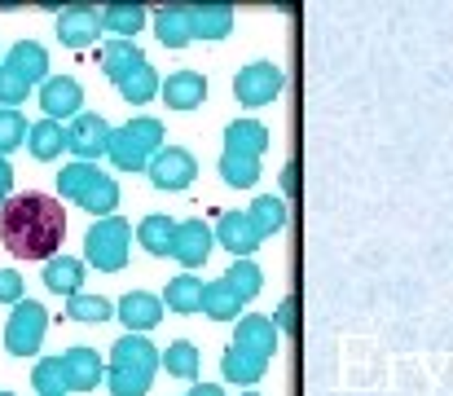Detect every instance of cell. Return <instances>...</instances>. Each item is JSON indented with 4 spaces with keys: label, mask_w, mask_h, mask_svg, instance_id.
<instances>
[{
    "label": "cell",
    "mask_w": 453,
    "mask_h": 396,
    "mask_svg": "<svg viewBox=\"0 0 453 396\" xmlns=\"http://www.w3.org/2000/svg\"><path fill=\"white\" fill-rule=\"evenodd\" d=\"M62 366H66V379H71V392H93L102 379H106V361L97 357V348H66L62 353Z\"/></svg>",
    "instance_id": "obj_17"
},
{
    "label": "cell",
    "mask_w": 453,
    "mask_h": 396,
    "mask_svg": "<svg viewBox=\"0 0 453 396\" xmlns=\"http://www.w3.org/2000/svg\"><path fill=\"white\" fill-rule=\"evenodd\" d=\"M234 344L247 348V353H256V357H265V361H273L282 335H278V326H273L265 313H242V317L234 322Z\"/></svg>",
    "instance_id": "obj_15"
},
{
    "label": "cell",
    "mask_w": 453,
    "mask_h": 396,
    "mask_svg": "<svg viewBox=\"0 0 453 396\" xmlns=\"http://www.w3.org/2000/svg\"><path fill=\"white\" fill-rule=\"evenodd\" d=\"M282 190H287V194L296 190V163H287V167H282Z\"/></svg>",
    "instance_id": "obj_45"
},
{
    "label": "cell",
    "mask_w": 453,
    "mask_h": 396,
    "mask_svg": "<svg viewBox=\"0 0 453 396\" xmlns=\"http://www.w3.org/2000/svg\"><path fill=\"white\" fill-rule=\"evenodd\" d=\"M287 89V71L269 58L260 62H247L238 75H234V97L247 106V111H260V106H273Z\"/></svg>",
    "instance_id": "obj_5"
},
{
    "label": "cell",
    "mask_w": 453,
    "mask_h": 396,
    "mask_svg": "<svg viewBox=\"0 0 453 396\" xmlns=\"http://www.w3.org/2000/svg\"><path fill=\"white\" fill-rule=\"evenodd\" d=\"M211 238H216V247H225L234 260H251V252H260V238H256L247 212H220L216 225H211Z\"/></svg>",
    "instance_id": "obj_14"
},
{
    "label": "cell",
    "mask_w": 453,
    "mask_h": 396,
    "mask_svg": "<svg viewBox=\"0 0 453 396\" xmlns=\"http://www.w3.org/2000/svg\"><path fill=\"white\" fill-rule=\"evenodd\" d=\"M102 35V9L97 4H66L58 9V40L66 49H88Z\"/></svg>",
    "instance_id": "obj_12"
},
{
    "label": "cell",
    "mask_w": 453,
    "mask_h": 396,
    "mask_svg": "<svg viewBox=\"0 0 453 396\" xmlns=\"http://www.w3.org/2000/svg\"><path fill=\"white\" fill-rule=\"evenodd\" d=\"M150 13L146 4H133V0H115L102 9V31H111V40H137V31H146Z\"/></svg>",
    "instance_id": "obj_20"
},
{
    "label": "cell",
    "mask_w": 453,
    "mask_h": 396,
    "mask_svg": "<svg viewBox=\"0 0 453 396\" xmlns=\"http://www.w3.org/2000/svg\"><path fill=\"white\" fill-rule=\"evenodd\" d=\"M158 299L172 313H198V304H203V277L198 273H176Z\"/></svg>",
    "instance_id": "obj_31"
},
{
    "label": "cell",
    "mask_w": 453,
    "mask_h": 396,
    "mask_svg": "<svg viewBox=\"0 0 453 396\" xmlns=\"http://www.w3.org/2000/svg\"><path fill=\"white\" fill-rule=\"evenodd\" d=\"M234 22H238V13H234V4H189V35L194 40H225L229 31H234Z\"/></svg>",
    "instance_id": "obj_18"
},
{
    "label": "cell",
    "mask_w": 453,
    "mask_h": 396,
    "mask_svg": "<svg viewBox=\"0 0 453 396\" xmlns=\"http://www.w3.org/2000/svg\"><path fill=\"white\" fill-rule=\"evenodd\" d=\"M115 89H119V97L124 102H133V106H146L158 97V71L150 66V58L142 62V66H133L128 75H119L115 80Z\"/></svg>",
    "instance_id": "obj_28"
},
{
    "label": "cell",
    "mask_w": 453,
    "mask_h": 396,
    "mask_svg": "<svg viewBox=\"0 0 453 396\" xmlns=\"http://www.w3.org/2000/svg\"><path fill=\"white\" fill-rule=\"evenodd\" d=\"M158 102H167V111H198L207 102V75L203 71H172L167 80H158Z\"/></svg>",
    "instance_id": "obj_13"
},
{
    "label": "cell",
    "mask_w": 453,
    "mask_h": 396,
    "mask_svg": "<svg viewBox=\"0 0 453 396\" xmlns=\"http://www.w3.org/2000/svg\"><path fill=\"white\" fill-rule=\"evenodd\" d=\"M35 102H40L44 120H53V124H71L75 115H84V89L75 75H49L35 89Z\"/></svg>",
    "instance_id": "obj_7"
},
{
    "label": "cell",
    "mask_w": 453,
    "mask_h": 396,
    "mask_svg": "<svg viewBox=\"0 0 453 396\" xmlns=\"http://www.w3.org/2000/svg\"><path fill=\"white\" fill-rule=\"evenodd\" d=\"M44 286L53 291V295H62V299H71V295H80L84 291V260H75V256H53V260H44Z\"/></svg>",
    "instance_id": "obj_23"
},
{
    "label": "cell",
    "mask_w": 453,
    "mask_h": 396,
    "mask_svg": "<svg viewBox=\"0 0 453 396\" xmlns=\"http://www.w3.org/2000/svg\"><path fill=\"white\" fill-rule=\"evenodd\" d=\"M146 62V53L137 49V40H106L102 44V75L115 84L119 75H128L133 66H142Z\"/></svg>",
    "instance_id": "obj_29"
},
{
    "label": "cell",
    "mask_w": 453,
    "mask_h": 396,
    "mask_svg": "<svg viewBox=\"0 0 453 396\" xmlns=\"http://www.w3.org/2000/svg\"><path fill=\"white\" fill-rule=\"evenodd\" d=\"M247 221H251L256 238H260V243H269V238H278V234L287 229L291 207H287V198H278V194H260V198L247 207Z\"/></svg>",
    "instance_id": "obj_19"
},
{
    "label": "cell",
    "mask_w": 453,
    "mask_h": 396,
    "mask_svg": "<svg viewBox=\"0 0 453 396\" xmlns=\"http://www.w3.org/2000/svg\"><path fill=\"white\" fill-rule=\"evenodd\" d=\"M273 132L265 128L260 120H234L225 128V154H247V159H265Z\"/></svg>",
    "instance_id": "obj_21"
},
{
    "label": "cell",
    "mask_w": 453,
    "mask_h": 396,
    "mask_svg": "<svg viewBox=\"0 0 453 396\" xmlns=\"http://www.w3.org/2000/svg\"><path fill=\"white\" fill-rule=\"evenodd\" d=\"M146 176H150L154 190L180 194V190H189V185L198 181V159H194L185 145H163L150 163H146Z\"/></svg>",
    "instance_id": "obj_6"
},
{
    "label": "cell",
    "mask_w": 453,
    "mask_h": 396,
    "mask_svg": "<svg viewBox=\"0 0 453 396\" xmlns=\"http://www.w3.org/2000/svg\"><path fill=\"white\" fill-rule=\"evenodd\" d=\"M0 66H4L13 80H22L31 93L53 75V71H49V49H44L40 40H18V44H9V53H0Z\"/></svg>",
    "instance_id": "obj_10"
},
{
    "label": "cell",
    "mask_w": 453,
    "mask_h": 396,
    "mask_svg": "<svg viewBox=\"0 0 453 396\" xmlns=\"http://www.w3.org/2000/svg\"><path fill=\"white\" fill-rule=\"evenodd\" d=\"M133 256V225L124 216H106L93 221L84 234V264H93L97 273H119Z\"/></svg>",
    "instance_id": "obj_3"
},
{
    "label": "cell",
    "mask_w": 453,
    "mask_h": 396,
    "mask_svg": "<svg viewBox=\"0 0 453 396\" xmlns=\"http://www.w3.org/2000/svg\"><path fill=\"white\" fill-rule=\"evenodd\" d=\"M163 145H167V141H163V124H158L154 115H137V120L111 128L106 159H111L115 167H124V172H146V163H150Z\"/></svg>",
    "instance_id": "obj_2"
},
{
    "label": "cell",
    "mask_w": 453,
    "mask_h": 396,
    "mask_svg": "<svg viewBox=\"0 0 453 396\" xmlns=\"http://www.w3.org/2000/svg\"><path fill=\"white\" fill-rule=\"evenodd\" d=\"M27 150H31V159H40V163L62 159V150H66V124L35 120V124L27 128Z\"/></svg>",
    "instance_id": "obj_26"
},
{
    "label": "cell",
    "mask_w": 453,
    "mask_h": 396,
    "mask_svg": "<svg viewBox=\"0 0 453 396\" xmlns=\"http://www.w3.org/2000/svg\"><path fill=\"white\" fill-rule=\"evenodd\" d=\"M242 396H260V392H242Z\"/></svg>",
    "instance_id": "obj_47"
},
{
    "label": "cell",
    "mask_w": 453,
    "mask_h": 396,
    "mask_svg": "<svg viewBox=\"0 0 453 396\" xmlns=\"http://www.w3.org/2000/svg\"><path fill=\"white\" fill-rule=\"evenodd\" d=\"M150 27L163 49H185L194 40L189 35V4H163V9H154Z\"/></svg>",
    "instance_id": "obj_22"
},
{
    "label": "cell",
    "mask_w": 453,
    "mask_h": 396,
    "mask_svg": "<svg viewBox=\"0 0 453 396\" xmlns=\"http://www.w3.org/2000/svg\"><path fill=\"white\" fill-rule=\"evenodd\" d=\"M13 198V167H9V159H0V207Z\"/></svg>",
    "instance_id": "obj_43"
},
{
    "label": "cell",
    "mask_w": 453,
    "mask_h": 396,
    "mask_svg": "<svg viewBox=\"0 0 453 396\" xmlns=\"http://www.w3.org/2000/svg\"><path fill=\"white\" fill-rule=\"evenodd\" d=\"M158 370H167V379L198 384V375H203V353H198V344H189V339L167 344V353H158Z\"/></svg>",
    "instance_id": "obj_24"
},
{
    "label": "cell",
    "mask_w": 453,
    "mask_h": 396,
    "mask_svg": "<svg viewBox=\"0 0 453 396\" xmlns=\"http://www.w3.org/2000/svg\"><path fill=\"white\" fill-rule=\"evenodd\" d=\"M260 159H247V154H220V181L234 185V190H251L260 181Z\"/></svg>",
    "instance_id": "obj_36"
},
{
    "label": "cell",
    "mask_w": 453,
    "mask_h": 396,
    "mask_svg": "<svg viewBox=\"0 0 453 396\" xmlns=\"http://www.w3.org/2000/svg\"><path fill=\"white\" fill-rule=\"evenodd\" d=\"M106 145H111V124L97 115V111H84L66 124V150L75 154V163H97L106 159Z\"/></svg>",
    "instance_id": "obj_9"
},
{
    "label": "cell",
    "mask_w": 453,
    "mask_h": 396,
    "mask_svg": "<svg viewBox=\"0 0 453 396\" xmlns=\"http://www.w3.org/2000/svg\"><path fill=\"white\" fill-rule=\"evenodd\" d=\"M27 97H31V89H27L22 80H13V75L0 66V111H18Z\"/></svg>",
    "instance_id": "obj_40"
},
{
    "label": "cell",
    "mask_w": 453,
    "mask_h": 396,
    "mask_svg": "<svg viewBox=\"0 0 453 396\" xmlns=\"http://www.w3.org/2000/svg\"><path fill=\"white\" fill-rule=\"evenodd\" d=\"M220 282H225L242 304H251V299L265 291V268H260L256 260H234L229 268H225V277H220Z\"/></svg>",
    "instance_id": "obj_33"
},
{
    "label": "cell",
    "mask_w": 453,
    "mask_h": 396,
    "mask_svg": "<svg viewBox=\"0 0 453 396\" xmlns=\"http://www.w3.org/2000/svg\"><path fill=\"white\" fill-rule=\"evenodd\" d=\"M265 370H269V361H265V357H256V353H247V348H238V344H229V348H225V357H220V379L242 384V388L260 384V379H265Z\"/></svg>",
    "instance_id": "obj_25"
},
{
    "label": "cell",
    "mask_w": 453,
    "mask_h": 396,
    "mask_svg": "<svg viewBox=\"0 0 453 396\" xmlns=\"http://www.w3.org/2000/svg\"><path fill=\"white\" fill-rule=\"evenodd\" d=\"M66 317H71V322H84V326H102V322L115 317V304H111L106 295H88V291H80V295L66 299Z\"/></svg>",
    "instance_id": "obj_35"
},
{
    "label": "cell",
    "mask_w": 453,
    "mask_h": 396,
    "mask_svg": "<svg viewBox=\"0 0 453 396\" xmlns=\"http://www.w3.org/2000/svg\"><path fill=\"white\" fill-rule=\"evenodd\" d=\"M115 317L128 326V335H146L163 322V299L154 291H128L119 304H115Z\"/></svg>",
    "instance_id": "obj_16"
},
{
    "label": "cell",
    "mask_w": 453,
    "mask_h": 396,
    "mask_svg": "<svg viewBox=\"0 0 453 396\" xmlns=\"http://www.w3.org/2000/svg\"><path fill=\"white\" fill-rule=\"evenodd\" d=\"M22 299V273L0 268V304H18Z\"/></svg>",
    "instance_id": "obj_41"
},
{
    "label": "cell",
    "mask_w": 453,
    "mask_h": 396,
    "mask_svg": "<svg viewBox=\"0 0 453 396\" xmlns=\"http://www.w3.org/2000/svg\"><path fill=\"white\" fill-rule=\"evenodd\" d=\"M97 181H102V167H93V163H66V167L58 172V194L80 207Z\"/></svg>",
    "instance_id": "obj_30"
},
{
    "label": "cell",
    "mask_w": 453,
    "mask_h": 396,
    "mask_svg": "<svg viewBox=\"0 0 453 396\" xmlns=\"http://www.w3.org/2000/svg\"><path fill=\"white\" fill-rule=\"evenodd\" d=\"M88 216H97V221H106V216H115V207H119V181L111 176V172H102V181L88 190V198L80 203Z\"/></svg>",
    "instance_id": "obj_37"
},
{
    "label": "cell",
    "mask_w": 453,
    "mask_h": 396,
    "mask_svg": "<svg viewBox=\"0 0 453 396\" xmlns=\"http://www.w3.org/2000/svg\"><path fill=\"white\" fill-rule=\"evenodd\" d=\"M44 330H49V313L40 299H18L9 308V322H4V348L9 357H35L40 344H44Z\"/></svg>",
    "instance_id": "obj_4"
},
{
    "label": "cell",
    "mask_w": 453,
    "mask_h": 396,
    "mask_svg": "<svg viewBox=\"0 0 453 396\" xmlns=\"http://www.w3.org/2000/svg\"><path fill=\"white\" fill-rule=\"evenodd\" d=\"M172 234H176V221H172L167 212H150V216H142V221H137V229H133V238H137V243H142V252H150V256H167Z\"/></svg>",
    "instance_id": "obj_27"
},
{
    "label": "cell",
    "mask_w": 453,
    "mask_h": 396,
    "mask_svg": "<svg viewBox=\"0 0 453 396\" xmlns=\"http://www.w3.org/2000/svg\"><path fill=\"white\" fill-rule=\"evenodd\" d=\"M0 396H13V392H4V388H0Z\"/></svg>",
    "instance_id": "obj_46"
},
{
    "label": "cell",
    "mask_w": 453,
    "mask_h": 396,
    "mask_svg": "<svg viewBox=\"0 0 453 396\" xmlns=\"http://www.w3.org/2000/svg\"><path fill=\"white\" fill-rule=\"evenodd\" d=\"M31 388H35V396H71V379H66L62 357H40L35 370H31Z\"/></svg>",
    "instance_id": "obj_34"
},
{
    "label": "cell",
    "mask_w": 453,
    "mask_h": 396,
    "mask_svg": "<svg viewBox=\"0 0 453 396\" xmlns=\"http://www.w3.org/2000/svg\"><path fill=\"white\" fill-rule=\"evenodd\" d=\"M269 322H273V326H278V335H287V330H296V299H291V295H287V299H282V304H278V313H273V317H269Z\"/></svg>",
    "instance_id": "obj_42"
},
{
    "label": "cell",
    "mask_w": 453,
    "mask_h": 396,
    "mask_svg": "<svg viewBox=\"0 0 453 396\" xmlns=\"http://www.w3.org/2000/svg\"><path fill=\"white\" fill-rule=\"evenodd\" d=\"M185 396H225V388H220V384H203V379H198V384H189V392Z\"/></svg>",
    "instance_id": "obj_44"
},
{
    "label": "cell",
    "mask_w": 453,
    "mask_h": 396,
    "mask_svg": "<svg viewBox=\"0 0 453 396\" xmlns=\"http://www.w3.org/2000/svg\"><path fill=\"white\" fill-rule=\"evenodd\" d=\"M106 370H124V375H137V379H150L158 375V348H154L146 335H119L115 348H111V366Z\"/></svg>",
    "instance_id": "obj_11"
},
{
    "label": "cell",
    "mask_w": 453,
    "mask_h": 396,
    "mask_svg": "<svg viewBox=\"0 0 453 396\" xmlns=\"http://www.w3.org/2000/svg\"><path fill=\"white\" fill-rule=\"evenodd\" d=\"M66 234V207L53 194H13L0 207V243L18 260H53Z\"/></svg>",
    "instance_id": "obj_1"
},
{
    "label": "cell",
    "mask_w": 453,
    "mask_h": 396,
    "mask_svg": "<svg viewBox=\"0 0 453 396\" xmlns=\"http://www.w3.org/2000/svg\"><path fill=\"white\" fill-rule=\"evenodd\" d=\"M211 247H216L211 225H207V221H198V216H189V221H176V234H172L167 256L180 264L185 273H194V268H203V264H207Z\"/></svg>",
    "instance_id": "obj_8"
},
{
    "label": "cell",
    "mask_w": 453,
    "mask_h": 396,
    "mask_svg": "<svg viewBox=\"0 0 453 396\" xmlns=\"http://www.w3.org/2000/svg\"><path fill=\"white\" fill-rule=\"evenodd\" d=\"M198 313H207L211 322H238L242 317V299L216 277V282H203V304Z\"/></svg>",
    "instance_id": "obj_32"
},
{
    "label": "cell",
    "mask_w": 453,
    "mask_h": 396,
    "mask_svg": "<svg viewBox=\"0 0 453 396\" xmlns=\"http://www.w3.org/2000/svg\"><path fill=\"white\" fill-rule=\"evenodd\" d=\"M106 388H111V396H146L150 379H137V375H124V370H106Z\"/></svg>",
    "instance_id": "obj_39"
},
{
    "label": "cell",
    "mask_w": 453,
    "mask_h": 396,
    "mask_svg": "<svg viewBox=\"0 0 453 396\" xmlns=\"http://www.w3.org/2000/svg\"><path fill=\"white\" fill-rule=\"evenodd\" d=\"M27 120H22V111H0V159L4 154H13L18 145H27Z\"/></svg>",
    "instance_id": "obj_38"
}]
</instances>
